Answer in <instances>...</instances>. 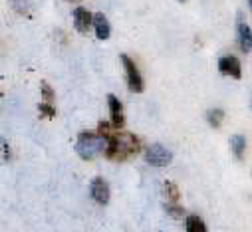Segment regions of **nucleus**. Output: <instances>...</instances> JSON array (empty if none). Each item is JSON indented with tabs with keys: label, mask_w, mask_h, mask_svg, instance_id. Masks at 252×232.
<instances>
[{
	"label": "nucleus",
	"mask_w": 252,
	"mask_h": 232,
	"mask_svg": "<svg viewBox=\"0 0 252 232\" xmlns=\"http://www.w3.org/2000/svg\"><path fill=\"white\" fill-rule=\"evenodd\" d=\"M105 157L107 159H115V161H125L131 155H137L141 151V143L135 135L131 133H119L117 129L107 137V145H105Z\"/></svg>",
	"instance_id": "1"
},
{
	"label": "nucleus",
	"mask_w": 252,
	"mask_h": 232,
	"mask_svg": "<svg viewBox=\"0 0 252 232\" xmlns=\"http://www.w3.org/2000/svg\"><path fill=\"white\" fill-rule=\"evenodd\" d=\"M105 149V141L103 137L99 135H94V133H82L78 137V143H76V151L82 159L90 161L94 157H97L101 151Z\"/></svg>",
	"instance_id": "2"
},
{
	"label": "nucleus",
	"mask_w": 252,
	"mask_h": 232,
	"mask_svg": "<svg viewBox=\"0 0 252 232\" xmlns=\"http://www.w3.org/2000/svg\"><path fill=\"white\" fill-rule=\"evenodd\" d=\"M121 62H123L125 74H127V86H129V89L135 91V93H141L143 87H145V84H143V78H141V74H139L135 62L131 60L129 56H125V54L121 56Z\"/></svg>",
	"instance_id": "3"
},
{
	"label": "nucleus",
	"mask_w": 252,
	"mask_h": 232,
	"mask_svg": "<svg viewBox=\"0 0 252 232\" xmlns=\"http://www.w3.org/2000/svg\"><path fill=\"white\" fill-rule=\"evenodd\" d=\"M145 159H147V163L153 165V167H165V165L171 163L173 155H171V151L165 149L163 145H151V147L147 149V153H145Z\"/></svg>",
	"instance_id": "4"
},
{
	"label": "nucleus",
	"mask_w": 252,
	"mask_h": 232,
	"mask_svg": "<svg viewBox=\"0 0 252 232\" xmlns=\"http://www.w3.org/2000/svg\"><path fill=\"white\" fill-rule=\"evenodd\" d=\"M219 70L220 74L224 76H230V78H240L242 76V68H240V62H238V58L234 56H224L219 60Z\"/></svg>",
	"instance_id": "5"
},
{
	"label": "nucleus",
	"mask_w": 252,
	"mask_h": 232,
	"mask_svg": "<svg viewBox=\"0 0 252 232\" xmlns=\"http://www.w3.org/2000/svg\"><path fill=\"white\" fill-rule=\"evenodd\" d=\"M107 103H109V111H111V125L115 129H121L125 123V115H123V105L115 95H107Z\"/></svg>",
	"instance_id": "6"
},
{
	"label": "nucleus",
	"mask_w": 252,
	"mask_h": 232,
	"mask_svg": "<svg viewBox=\"0 0 252 232\" xmlns=\"http://www.w3.org/2000/svg\"><path fill=\"white\" fill-rule=\"evenodd\" d=\"M92 197L99 204H107L109 203V187H107V183L101 177L94 179V183H92Z\"/></svg>",
	"instance_id": "7"
},
{
	"label": "nucleus",
	"mask_w": 252,
	"mask_h": 232,
	"mask_svg": "<svg viewBox=\"0 0 252 232\" xmlns=\"http://www.w3.org/2000/svg\"><path fill=\"white\" fill-rule=\"evenodd\" d=\"M92 12L90 10H86V8H76L74 10V26H76V30L78 32H82V34H86L90 28H92Z\"/></svg>",
	"instance_id": "8"
},
{
	"label": "nucleus",
	"mask_w": 252,
	"mask_h": 232,
	"mask_svg": "<svg viewBox=\"0 0 252 232\" xmlns=\"http://www.w3.org/2000/svg\"><path fill=\"white\" fill-rule=\"evenodd\" d=\"M92 26L95 28V36H97L99 40H107V38H109V34H111V26H109L105 14H101V12L94 14V16H92Z\"/></svg>",
	"instance_id": "9"
},
{
	"label": "nucleus",
	"mask_w": 252,
	"mask_h": 232,
	"mask_svg": "<svg viewBox=\"0 0 252 232\" xmlns=\"http://www.w3.org/2000/svg\"><path fill=\"white\" fill-rule=\"evenodd\" d=\"M238 42H240L242 52L248 54L250 48H252V36H250V28H248V24H244V22L238 24Z\"/></svg>",
	"instance_id": "10"
},
{
	"label": "nucleus",
	"mask_w": 252,
	"mask_h": 232,
	"mask_svg": "<svg viewBox=\"0 0 252 232\" xmlns=\"http://www.w3.org/2000/svg\"><path fill=\"white\" fill-rule=\"evenodd\" d=\"M187 232H207V226L203 222V218L191 214L187 216Z\"/></svg>",
	"instance_id": "11"
},
{
	"label": "nucleus",
	"mask_w": 252,
	"mask_h": 232,
	"mask_svg": "<svg viewBox=\"0 0 252 232\" xmlns=\"http://www.w3.org/2000/svg\"><path fill=\"white\" fill-rule=\"evenodd\" d=\"M230 145H232V151H234L236 159H242L244 149H246V139H244L242 135H234V137L230 139Z\"/></svg>",
	"instance_id": "12"
},
{
	"label": "nucleus",
	"mask_w": 252,
	"mask_h": 232,
	"mask_svg": "<svg viewBox=\"0 0 252 232\" xmlns=\"http://www.w3.org/2000/svg\"><path fill=\"white\" fill-rule=\"evenodd\" d=\"M10 4H12V8L18 14H22V16L30 14V2H28V0H10Z\"/></svg>",
	"instance_id": "13"
},
{
	"label": "nucleus",
	"mask_w": 252,
	"mask_h": 232,
	"mask_svg": "<svg viewBox=\"0 0 252 232\" xmlns=\"http://www.w3.org/2000/svg\"><path fill=\"white\" fill-rule=\"evenodd\" d=\"M222 119H224V111H222V109H213V111H209V123H211L213 127H220Z\"/></svg>",
	"instance_id": "14"
},
{
	"label": "nucleus",
	"mask_w": 252,
	"mask_h": 232,
	"mask_svg": "<svg viewBox=\"0 0 252 232\" xmlns=\"http://www.w3.org/2000/svg\"><path fill=\"white\" fill-rule=\"evenodd\" d=\"M163 191H165V195H167V199H169L171 203H177V201H179V189H177V185L165 183V185H163Z\"/></svg>",
	"instance_id": "15"
},
{
	"label": "nucleus",
	"mask_w": 252,
	"mask_h": 232,
	"mask_svg": "<svg viewBox=\"0 0 252 232\" xmlns=\"http://www.w3.org/2000/svg\"><path fill=\"white\" fill-rule=\"evenodd\" d=\"M10 161V145L6 139L0 137V163H6Z\"/></svg>",
	"instance_id": "16"
},
{
	"label": "nucleus",
	"mask_w": 252,
	"mask_h": 232,
	"mask_svg": "<svg viewBox=\"0 0 252 232\" xmlns=\"http://www.w3.org/2000/svg\"><path fill=\"white\" fill-rule=\"evenodd\" d=\"M42 97L46 103H52L54 101V89L48 86V82H42Z\"/></svg>",
	"instance_id": "17"
},
{
	"label": "nucleus",
	"mask_w": 252,
	"mask_h": 232,
	"mask_svg": "<svg viewBox=\"0 0 252 232\" xmlns=\"http://www.w3.org/2000/svg\"><path fill=\"white\" fill-rule=\"evenodd\" d=\"M113 131H115V129H113V125H111V123H105V121H101V123H99V137L107 139Z\"/></svg>",
	"instance_id": "18"
},
{
	"label": "nucleus",
	"mask_w": 252,
	"mask_h": 232,
	"mask_svg": "<svg viewBox=\"0 0 252 232\" xmlns=\"http://www.w3.org/2000/svg\"><path fill=\"white\" fill-rule=\"evenodd\" d=\"M38 109L46 115V117H54V115H56V109H54L50 103H46V101H44V103H40V105H38Z\"/></svg>",
	"instance_id": "19"
},
{
	"label": "nucleus",
	"mask_w": 252,
	"mask_h": 232,
	"mask_svg": "<svg viewBox=\"0 0 252 232\" xmlns=\"http://www.w3.org/2000/svg\"><path fill=\"white\" fill-rule=\"evenodd\" d=\"M167 210H169L173 216H181V214H183V208H181V206H177V203H171V204L167 206Z\"/></svg>",
	"instance_id": "20"
},
{
	"label": "nucleus",
	"mask_w": 252,
	"mask_h": 232,
	"mask_svg": "<svg viewBox=\"0 0 252 232\" xmlns=\"http://www.w3.org/2000/svg\"><path fill=\"white\" fill-rule=\"evenodd\" d=\"M72 2H78V0H72Z\"/></svg>",
	"instance_id": "21"
}]
</instances>
